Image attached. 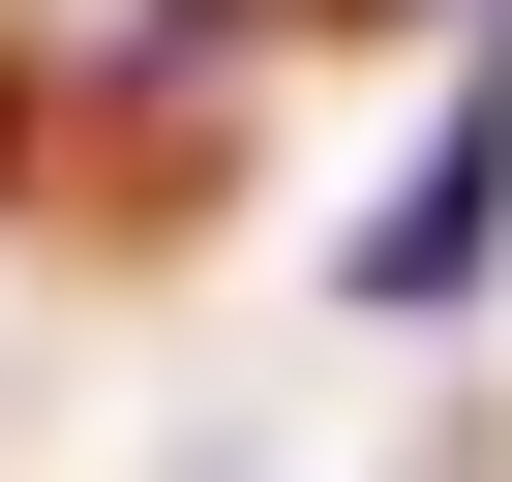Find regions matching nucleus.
I'll return each mask as SVG.
<instances>
[{
    "mask_svg": "<svg viewBox=\"0 0 512 482\" xmlns=\"http://www.w3.org/2000/svg\"><path fill=\"white\" fill-rule=\"evenodd\" d=\"M482 241H512V31H482V91L422 121V181L362 211V302H482Z\"/></svg>",
    "mask_w": 512,
    "mask_h": 482,
    "instance_id": "obj_1",
    "label": "nucleus"
}]
</instances>
